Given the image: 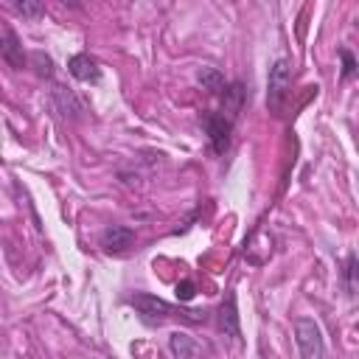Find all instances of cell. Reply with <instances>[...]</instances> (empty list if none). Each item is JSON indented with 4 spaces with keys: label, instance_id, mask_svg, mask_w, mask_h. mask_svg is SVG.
<instances>
[{
    "label": "cell",
    "instance_id": "obj_1",
    "mask_svg": "<svg viewBox=\"0 0 359 359\" xmlns=\"http://www.w3.org/2000/svg\"><path fill=\"white\" fill-rule=\"evenodd\" d=\"M126 303L135 309V314L146 323V325H165L168 320H180V323H205V311H185L180 306H171L165 303L163 297L157 294H149V292H135L126 297Z\"/></svg>",
    "mask_w": 359,
    "mask_h": 359
},
{
    "label": "cell",
    "instance_id": "obj_2",
    "mask_svg": "<svg viewBox=\"0 0 359 359\" xmlns=\"http://www.w3.org/2000/svg\"><path fill=\"white\" fill-rule=\"evenodd\" d=\"M289 87H292V67L286 59H275L269 67V81H266V107L272 115L283 112V104L289 98Z\"/></svg>",
    "mask_w": 359,
    "mask_h": 359
},
{
    "label": "cell",
    "instance_id": "obj_3",
    "mask_svg": "<svg viewBox=\"0 0 359 359\" xmlns=\"http://www.w3.org/2000/svg\"><path fill=\"white\" fill-rule=\"evenodd\" d=\"M294 345L300 351V359H325V339L311 317H297L294 320Z\"/></svg>",
    "mask_w": 359,
    "mask_h": 359
},
{
    "label": "cell",
    "instance_id": "obj_4",
    "mask_svg": "<svg viewBox=\"0 0 359 359\" xmlns=\"http://www.w3.org/2000/svg\"><path fill=\"white\" fill-rule=\"evenodd\" d=\"M233 123L224 112H202V126L208 132V140H210V149L213 154H224L230 149V135H233Z\"/></svg>",
    "mask_w": 359,
    "mask_h": 359
},
{
    "label": "cell",
    "instance_id": "obj_5",
    "mask_svg": "<svg viewBox=\"0 0 359 359\" xmlns=\"http://www.w3.org/2000/svg\"><path fill=\"white\" fill-rule=\"evenodd\" d=\"M216 320H219V331H222L230 342L241 345V317H238V303H236V292H233V289H227L224 300L219 303Z\"/></svg>",
    "mask_w": 359,
    "mask_h": 359
},
{
    "label": "cell",
    "instance_id": "obj_6",
    "mask_svg": "<svg viewBox=\"0 0 359 359\" xmlns=\"http://www.w3.org/2000/svg\"><path fill=\"white\" fill-rule=\"evenodd\" d=\"M67 73L76 81H84V84H98L101 81V65L90 53H73L67 59Z\"/></svg>",
    "mask_w": 359,
    "mask_h": 359
},
{
    "label": "cell",
    "instance_id": "obj_7",
    "mask_svg": "<svg viewBox=\"0 0 359 359\" xmlns=\"http://www.w3.org/2000/svg\"><path fill=\"white\" fill-rule=\"evenodd\" d=\"M132 241H135V230L126 227V224H109V227L101 233V238H98L101 250H104V252H112V255L129 250Z\"/></svg>",
    "mask_w": 359,
    "mask_h": 359
},
{
    "label": "cell",
    "instance_id": "obj_8",
    "mask_svg": "<svg viewBox=\"0 0 359 359\" xmlns=\"http://www.w3.org/2000/svg\"><path fill=\"white\" fill-rule=\"evenodd\" d=\"M0 56H3V59L8 62V67H14V70H22V67H25L28 56H25L22 42H20V36H17L14 28H3V31H0Z\"/></svg>",
    "mask_w": 359,
    "mask_h": 359
},
{
    "label": "cell",
    "instance_id": "obj_9",
    "mask_svg": "<svg viewBox=\"0 0 359 359\" xmlns=\"http://www.w3.org/2000/svg\"><path fill=\"white\" fill-rule=\"evenodd\" d=\"M244 104H247V87H244L241 81H233V84H227L224 93H222V109H219V112H224L230 121H236V118L241 115Z\"/></svg>",
    "mask_w": 359,
    "mask_h": 359
},
{
    "label": "cell",
    "instance_id": "obj_10",
    "mask_svg": "<svg viewBox=\"0 0 359 359\" xmlns=\"http://www.w3.org/2000/svg\"><path fill=\"white\" fill-rule=\"evenodd\" d=\"M53 104H56V109L62 112V115H70V118H79L81 112H84V107H81V101L73 95V90L70 87H62V84H53Z\"/></svg>",
    "mask_w": 359,
    "mask_h": 359
},
{
    "label": "cell",
    "instance_id": "obj_11",
    "mask_svg": "<svg viewBox=\"0 0 359 359\" xmlns=\"http://www.w3.org/2000/svg\"><path fill=\"white\" fill-rule=\"evenodd\" d=\"M196 79H199L202 90H208L210 95H222L224 87H227V79H224V73H222L219 67H202V70L196 73Z\"/></svg>",
    "mask_w": 359,
    "mask_h": 359
},
{
    "label": "cell",
    "instance_id": "obj_12",
    "mask_svg": "<svg viewBox=\"0 0 359 359\" xmlns=\"http://www.w3.org/2000/svg\"><path fill=\"white\" fill-rule=\"evenodd\" d=\"M356 272H359V264H356V252H348L345 255V264H342V289L345 294L353 300L356 297Z\"/></svg>",
    "mask_w": 359,
    "mask_h": 359
},
{
    "label": "cell",
    "instance_id": "obj_13",
    "mask_svg": "<svg viewBox=\"0 0 359 359\" xmlns=\"http://www.w3.org/2000/svg\"><path fill=\"white\" fill-rule=\"evenodd\" d=\"M28 62L34 65V70H36V76H42V79H53V73H56V67H53V59H50L48 53H42V50H34V53L28 56Z\"/></svg>",
    "mask_w": 359,
    "mask_h": 359
},
{
    "label": "cell",
    "instance_id": "obj_14",
    "mask_svg": "<svg viewBox=\"0 0 359 359\" xmlns=\"http://www.w3.org/2000/svg\"><path fill=\"white\" fill-rule=\"evenodd\" d=\"M11 8L17 14H22V17H31V20H36V17L45 14V3H39V0H14Z\"/></svg>",
    "mask_w": 359,
    "mask_h": 359
},
{
    "label": "cell",
    "instance_id": "obj_15",
    "mask_svg": "<svg viewBox=\"0 0 359 359\" xmlns=\"http://www.w3.org/2000/svg\"><path fill=\"white\" fill-rule=\"evenodd\" d=\"M168 348H171V353L174 356H180V359H188L191 353H194V342L185 337V334H171V339H168Z\"/></svg>",
    "mask_w": 359,
    "mask_h": 359
},
{
    "label": "cell",
    "instance_id": "obj_16",
    "mask_svg": "<svg viewBox=\"0 0 359 359\" xmlns=\"http://www.w3.org/2000/svg\"><path fill=\"white\" fill-rule=\"evenodd\" d=\"M339 59H342V79H353L356 76V59L348 48H339Z\"/></svg>",
    "mask_w": 359,
    "mask_h": 359
},
{
    "label": "cell",
    "instance_id": "obj_17",
    "mask_svg": "<svg viewBox=\"0 0 359 359\" xmlns=\"http://www.w3.org/2000/svg\"><path fill=\"white\" fill-rule=\"evenodd\" d=\"M174 294H177V300H182V303L194 300V294H196L194 280H180V283H177V289H174Z\"/></svg>",
    "mask_w": 359,
    "mask_h": 359
}]
</instances>
